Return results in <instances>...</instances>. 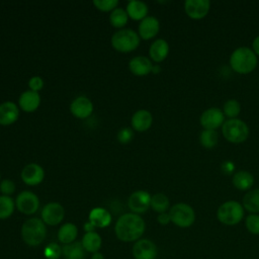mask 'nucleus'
Segmentation results:
<instances>
[{
  "instance_id": "nucleus-15",
  "label": "nucleus",
  "mask_w": 259,
  "mask_h": 259,
  "mask_svg": "<svg viewBox=\"0 0 259 259\" xmlns=\"http://www.w3.org/2000/svg\"><path fill=\"white\" fill-rule=\"evenodd\" d=\"M70 110L75 117L86 118L93 112V104L89 98L85 96H79L72 101Z\"/></svg>"
},
{
  "instance_id": "nucleus-14",
  "label": "nucleus",
  "mask_w": 259,
  "mask_h": 259,
  "mask_svg": "<svg viewBox=\"0 0 259 259\" xmlns=\"http://www.w3.org/2000/svg\"><path fill=\"white\" fill-rule=\"evenodd\" d=\"M22 181L29 186H34L39 184L45 178V171L41 166L35 163H30L26 165L21 171Z\"/></svg>"
},
{
  "instance_id": "nucleus-12",
  "label": "nucleus",
  "mask_w": 259,
  "mask_h": 259,
  "mask_svg": "<svg viewBox=\"0 0 259 259\" xmlns=\"http://www.w3.org/2000/svg\"><path fill=\"white\" fill-rule=\"evenodd\" d=\"M135 259H156L158 249L156 244L149 239L138 240L133 247Z\"/></svg>"
},
{
  "instance_id": "nucleus-44",
  "label": "nucleus",
  "mask_w": 259,
  "mask_h": 259,
  "mask_svg": "<svg viewBox=\"0 0 259 259\" xmlns=\"http://www.w3.org/2000/svg\"><path fill=\"white\" fill-rule=\"evenodd\" d=\"M160 72H161V67H160L159 65H153L151 73H153V74H159Z\"/></svg>"
},
{
  "instance_id": "nucleus-2",
  "label": "nucleus",
  "mask_w": 259,
  "mask_h": 259,
  "mask_svg": "<svg viewBox=\"0 0 259 259\" xmlns=\"http://www.w3.org/2000/svg\"><path fill=\"white\" fill-rule=\"evenodd\" d=\"M233 71L240 75L252 73L258 65V57L249 47H239L233 51L229 60Z\"/></svg>"
},
{
  "instance_id": "nucleus-25",
  "label": "nucleus",
  "mask_w": 259,
  "mask_h": 259,
  "mask_svg": "<svg viewBox=\"0 0 259 259\" xmlns=\"http://www.w3.org/2000/svg\"><path fill=\"white\" fill-rule=\"evenodd\" d=\"M126 13L130 18L133 20H143L147 17L148 14V6L146 3L142 1L133 0L127 3L126 6Z\"/></svg>"
},
{
  "instance_id": "nucleus-43",
  "label": "nucleus",
  "mask_w": 259,
  "mask_h": 259,
  "mask_svg": "<svg viewBox=\"0 0 259 259\" xmlns=\"http://www.w3.org/2000/svg\"><path fill=\"white\" fill-rule=\"evenodd\" d=\"M94 229H95V227H94L90 222H88V223H86V224L84 225V230L86 231V233L94 232Z\"/></svg>"
},
{
  "instance_id": "nucleus-17",
  "label": "nucleus",
  "mask_w": 259,
  "mask_h": 259,
  "mask_svg": "<svg viewBox=\"0 0 259 259\" xmlns=\"http://www.w3.org/2000/svg\"><path fill=\"white\" fill-rule=\"evenodd\" d=\"M19 116L18 106L11 101L0 104V124L9 125L14 123Z\"/></svg>"
},
{
  "instance_id": "nucleus-1",
  "label": "nucleus",
  "mask_w": 259,
  "mask_h": 259,
  "mask_svg": "<svg viewBox=\"0 0 259 259\" xmlns=\"http://www.w3.org/2000/svg\"><path fill=\"white\" fill-rule=\"evenodd\" d=\"M146 230L145 221L140 214L128 212L120 215L116 221L114 232L122 242H134L140 240Z\"/></svg>"
},
{
  "instance_id": "nucleus-19",
  "label": "nucleus",
  "mask_w": 259,
  "mask_h": 259,
  "mask_svg": "<svg viewBox=\"0 0 259 259\" xmlns=\"http://www.w3.org/2000/svg\"><path fill=\"white\" fill-rule=\"evenodd\" d=\"M153 123V116L150 111L140 109L132 116V127L137 132L148 131Z\"/></svg>"
},
{
  "instance_id": "nucleus-7",
  "label": "nucleus",
  "mask_w": 259,
  "mask_h": 259,
  "mask_svg": "<svg viewBox=\"0 0 259 259\" xmlns=\"http://www.w3.org/2000/svg\"><path fill=\"white\" fill-rule=\"evenodd\" d=\"M139 34L130 28L116 31L111 37V45L114 50L120 53H130L135 51L140 45Z\"/></svg>"
},
{
  "instance_id": "nucleus-35",
  "label": "nucleus",
  "mask_w": 259,
  "mask_h": 259,
  "mask_svg": "<svg viewBox=\"0 0 259 259\" xmlns=\"http://www.w3.org/2000/svg\"><path fill=\"white\" fill-rule=\"evenodd\" d=\"M93 4L98 10L108 12L116 8L118 1L117 0H94Z\"/></svg>"
},
{
  "instance_id": "nucleus-31",
  "label": "nucleus",
  "mask_w": 259,
  "mask_h": 259,
  "mask_svg": "<svg viewBox=\"0 0 259 259\" xmlns=\"http://www.w3.org/2000/svg\"><path fill=\"white\" fill-rule=\"evenodd\" d=\"M128 19V15L126 13V10L123 8H115L111 11L109 16V21L113 27L121 28L123 27Z\"/></svg>"
},
{
  "instance_id": "nucleus-20",
  "label": "nucleus",
  "mask_w": 259,
  "mask_h": 259,
  "mask_svg": "<svg viewBox=\"0 0 259 259\" xmlns=\"http://www.w3.org/2000/svg\"><path fill=\"white\" fill-rule=\"evenodd\" d=\"M169 50L170 49L168 42L164 38H158L151 44L149 49V56L154 62L160 63L167 58Z\"/></svg>"
},
{
  "instance_id": "nucleus-3",
  "label": "nucleus",
  "mask_w": 259,
  "mask_h": 259,
  "mask_svg": "<svg viewBox=\"0 0 259 259\" xmlns=\"http://www.w3.org/2000/svg\"><path fill=\"white\" fill-rule=\"evenodd\" d=\"M245 217V209L241 202L237 200H227L217 209L218 221L225 226L239 225Z\"/></svg>"
},
{
  "instance_id": "nucleus-40",
  "label": "nucleus",
  "mask_w": 259,
  "mask_h": 259,
  "mask_svg": "<svg viewBox=\"0 0 259 259\" xmlns=\"http://www.w3.org/2000/svg\"><path fill=\"white\" fill-rule=\"evenodd\" d=\"M221 170H222V172L224 174H227V175L232 174L235 171V164L232 161H230V160L224 161L222 163V165H221Z\"/></svg>"
},
{
  "instance_id": "nucleus-28",
  "label": "nucleus",
  "mask_w": 259,
  "mask_h": 259,
  "mask_svg": "<svg viewBox=\"0 0 259 259\" xmlns=\"http://www.w3.org/2000/svg\"><path fill=\"white\" fill-rule=\"evenodd\" d=\"M81 242H73L62 248L65 259H84L85 253Z\"/></svg>"
},
{
  "instance_id": "nucleus-6",
  "label": "nucleus",
  "mask_w": 259,
  "mask_h": 259,
  "mask_svg": "<svg viewBox=\"0 0 259 259\" xmlns=\"http://www.w3.org/2000/svg\"><path fill=\"white\" fill-rule=\"evenodd\" d=\"M171 223L181 229L191 227L196 220L194 208L185 202H178L173 204L169 209Z\"/></svg>"
},
{
  "instance_id": "nucleus-18",
  "label": "nucleus",
  "mask_w": 259,
  "mask_h": 259,
  "mask_svg": "<svg viewBox=\"0 0 259 259\" xmlns=\"http://www.w3.org/2000/svg\"><path fill=\"white\" fill-rule=\"evenodd\" d=\"M153 64L151 60L145 56H137L128 63L130 71L136 76H146L151 73Z\"/></svg>"
},
{
  "instance_id": "nucleus-11",
  "label": "nucleus",
  "mask_w": 259,
  "mask_h": 259,
  "mask_svg": "<svg viewBox=\"0 0 259 259\" xmlns=\"http://www.w3.org/2000/svg\"><path fill=\"white\" fill-rule=\"evenodd\" d=\"M151 195L146 190H137L128 198V207L134 213H144L151 207Z\"/></svg>"
},
{
  "instance_id": "nucleus-8",
  "label": "nucleus",
  "mask_w": 259,
  "mask_h": 259,
  "mask_svg": "<svg viewBox=\"0 0 259 259\" xmlns=\"http://www.w3.org/2000/svg\"><path fill=\"white\" fill-rule=\"evenodd\" d=\"M226 121V116L222 109L218 107H210L205 109L199 116V123L203 130L217 131L222 127Z\"/></svg>"
},
{
  "instance_id": "nucleus-24",
  "label": "nucleus",
  "mask_w": 259,
  "mask_h": 259,
  "mask_svg": "<svg viewBox=\"0 0 259 259\" xmlns=\"http://www.w3.org/2000/svg\"><path fill=\"white\" fill-rule=\"evenodd\" d=\"M242 205L250 213H259V188L247 191L243 196Z\"/></svg>"
},
{
  "instance_id": "nucleus-46",
  "label": "nucleus",
  "mask_w": 259,
  "mask_h": 259,
  "mask_svg": "<svg viewBox=\"0 0 259 259\" xmlns=\"http://www.w3.org/2000/svg\"><path fill=\"white\" fill-rule=\"evenodd\" d=\"M0 177H1V174H0Z\"/></svg>"
},
{
  "instance_id": "nucleus-32",
  "label": "nucleus",
  "mask_w": 259,
  "mask_h": 259,
  "mask_svg": "<svg viewBox=\"0 0 259 259\" xmlns=\"http://www.w3.org/2000/svg\"><path fill=\"white\" fill-rule=\"evenodd\" d=\"M15 202L10 196L0 195V220L8 219L14 211Z\"/></svg>"
},
{
  "instance_id": "nucleus-39",
  "label": "nucleus",
  "mask_w": 259,
  "mask_h": 259,
  "mask_svg": "<svg viewBox=\"0 0 259 259\" xmlns=\"http://www.w3.org/2000/svg\"><path fill=\"white\" fill-rule=\"evenodd\" d=\"M28 86H29L31 91L37 92L40 89H42V87H44V80L40 77H38V76H34V77L29 79Z\"/></svg>"
},
{
  "instance_id": "nucleus-9",
  "label": "nucleus",
  "mask_w": 259,
  "mask_h": 259,
  "mask_svg": "<svg viewBox=\"0 0 259 259\" xmlns=\"http://www.w3.org/2000/svg\"><path fill=\"white\" fill-rule=\"evenodd\" d=\"M15 205L20 212L24 214H32L38 209L39 199L33 192L24 190L17 195Z\"/></svg>"
},
{
  "instance_id": "nucleus-5",
  "label": "nucleus",
  "mask_w": 259,
  "mask_h": 259,
  "mask_svg": "<svg viewBox=\"0 0 259 259\" xmlns=\"http://www.w3.org/2000/svg\"><path fill=\"white\" fill-rule=\"evenodd\" d=\"M223 137L232 144H241L249 137L247 123L240 118L227 119L222 126Z\"/></svg>"
},
{
  "instance_id": "nucleus-26",
  "label": "nucleus",
  "mask_w": 259,
  "mask_h": 259,
  "mask_svg": "<svg viewBox=\"0 0 259 259\" xmlns=\"http://www.w3.org/2000/svg\"><path fill=\"white\" fill-rule=\"evenodd\" d=\"M77 235H78L77 227L72 223H66L59 229L58 239L61 243L68 245L75 242Z\"/></svg>"
},
{
  "instance_id": "nucleus-36",
  "label": "nucleus",
  "mask_w": 259,
  "mask_h": 259,
  "mask_svg": "<svg viewBox=\"0 0 259 259\" xmlns=\"http://www.w3.org/2000/svg\"><path fill=\"white\" fill-rule=\"evenodd\" d=\"M62 253L61 247L57 243H51L47 245L44 250V255L48 259H59Z\"/></svg>"
},
{
  "instance_id": "nucleus-33",
  "label": "nucleus",
  "mask_w": 259,
  "mask_h": 259,
  "mask_svg": "<svg viewBox=\"0 0 259 259\" xmlns=\"http://www.w3.org/2000/svg\"><path fill=\"white\" fill-rule=\"evenodd\" d=\"M223 112L228 119L231 118H238L240 112H241V104L236 99H229L224 103L223 106Z\"/></svg>"
},
{
  "instance_id": "nucleus-23",
  "label": "nucleus",
  "mask_w": 259,
  "mask_h": 259,
  "mask_svg": "<svg viewBox=\"0 0 259 259\" xmlns=\"http://www.w3.org/2000/svg\"><path fill=\"white\" fill-rule=\"evenodd\" d=\"M89 222L95 228H105L111 223V214L103 207H95L89 212Z\"/></svg>"
},
{
  "instance_id": "nucleus-22",
  "label": "nucleus",
  "mask_w": 259,
  "mask_h": 259,
  "mask_svg": "<svg viewBox=\"0 0 259 259\" xmlns=\"http://www.w3.org/2000/svg\"><path fill=\"white\" fill-rule=\"evenodd\" d=\"M232 183L241 191H249L254 184V176L246 170H239L233 174Z\"/></svg>"
},
{
  "instance_id": "nucleus-4",
  "label": "nucleus",
  "mask_w": 259,
  "mask_h": 259,
  "mask_svg": "<svg viewBox=\"0 0 259 259\" xmlns=\"http://www.w3.org/2000/svg\"><path fill=\"white\" fill-rule=\"evenodd\" d=\"M47 235L46 225L42 220L31 218L25 221L21 227V236L28 246L40 245Z\"/></svg>"
},
{
  "instance_id": "nucleus-27",
  "label": "nucleus",
  "mask_w": 259,
  "mask_h": 259,
  "mask_svg": "<svg viewBox=\"0 0 259 259\" xmlns=\"http://www.w3.org/2000/svg\"><path fill=\"white\" fill-rule=\"evenodd\" d=\"M81 244L85 251L90 253H96L101 247L102 240L96 232H89L83 236Z\"/></svg>"
},
{
  "instance_id": "nucleus-34",
  "label": "nucleus",
  "mask_w": 259,
  "mask_h": 259,
  "mask_svg": "<svg viewBox=\"0 0 259 259\" xmlns=\"http://www.w3.org/2000/svg\"><path fill=\"white\" fill-rule=\"evenodd\" d=\"M245 227L250 234L258 236L259 235V213H249L245 218Z\"/></svg>"
},
{
  "instance_id": "nucleus-42",
  "label": "nucleus",
  "mask_w": 259,
  "mask_h": 259,
  "mask_svg": "<svg viewBox=\"0 0 259 259\" xmlns=\"http://www.w3.org/2000/svg\"><path fill=\"white\" fill-rule=\"evenodd\" d=\"M252 50L257 57H259V35H257L252 42Z\"/></svg>"
},
{
  "instance_id": "nucleus-21",
  "label": "nucleus",
  "mask_w": 259,
  "mask_h": 259,
  "mask_svg": "<svg viewBox=\"0 0 259 259\" xmlns=\"http://www.w3.org/2000/svg\"><path fill=\"white\" fill-rule=\"evenodd\" d=\"M39 103H40V96L38 92H34L31 90H27L23 92L19 96V100H18L19 107L26 112L34 111L39 106Z\"/></svg>"
},
{
  "instance_id": "nucleus-37",
  "label": "nucleus",
  "mask_w": 259,
  "mask_h": 259,
  "mask_svg": "<svg viewBox=\"0 0 259 259\" xmlns=\"http://www.w3.org/2000/svg\"><path fill=\"white\" fill-rule=\"evenodd\" d=\"M133 137H134V132H133V130L131 127H122L117 133V140L121 144L130 143L132 141Z\"/></svg>"
},
{
  "instance_id": "nucleus-45",
  "label": "nucleus",
  "mask_w": 259,
  "mask_h": 259,
  "mask_svg": "<svg viewBox=\"0 0 259 259\" xmlns=\"http://www.w3.org/2000/svg\"><path fill=\"white\" fill-rule=\"evenodd\" d=\"M91 259H104V257H103V255L101 253L96 252V253H93Z\"/></svg>"
},
{
  "instance_id": "nucleus-38",
  "label": "nucleus",
  "mask_w": 259,
  "mask_h": 259,
  "mask_svg": "<svg viewBox=\"0 0 259 259\" xmlns=\"http://www.w3.org/2000/svg\"><path fill=\"white\" fill-rule=\"evenodd\" d=\"M0 191L2 192L3 195L9 196L10 194H12L15 191V184H14V182L9 180V179L2 180V182L0 184Z\"/></svg>"
},
{
  "instance_id": "nucleus-16",
  "label": "nucleus",
  "mask_w": 259,
  "mask_h": 259,
  "mask_svg": "<svg viewBox=\"0 0 259 259\" xmlns=\"http://www.w3.org/2000/svg\"><path fill=\"white\" fill-rule=\"evenodd\" d=\"M160 29V22L154 16H147L139 24V36L145 40L155 37Z\"/></svg>"
},
{
  "instance_id": "nucleus-29",
  "label": "nucleus",
  "mask_w": 259,
  "mask_h": 259,
  "mask_svg": "<svg viewBox=\"0 0 259 259\" xmlns=\"http://www.w3.org/2000/svg\"><path fill=\"white\" fill-rule=\"evenodd\" d=\"M151 207L158 213L167 212L170 208V200L164 193H156L151 197Z\"/></svg>"
},
{
  "instance_id": "nucleus-13",
  "label": "nucleus",
  "mask_w": 259,
  "mask_h": 259,
  "mask_svg": "<svg viewBox=\"0 0 259 259\" xmlns=\"http://www.w3.org/2000/svg\"><path fill=\"white\" fill-rule=\"evenodd\" d=\"M65 215L64 207L58 202L47 203L41 210V220L45 224L50 226L59 225Z\"/></svg>"
},
{
  "instance_id": "nucleus-10",
  "label": "nucleus",
  "mask_w": 259,
  "mask_h": 259,
  "mask_svg": "<svg viewBox=\"0 0 259 259\" xmlns=\"http://www.w3.org/2000/svg\"><path fill=\"white\" fill-rule=\"evenodd\" d=\"M210 10L208 0H186L184 2V11L186 15L193 20L204 18Z\"/></svg>"
},
{
  "instance_id": "nucleus-41",
  "label": "nucleus",
  "mask_w": 259,
  "mask_h": 259,
  "mask_svg": "<svg viewBox=\"0 0 259 259\" xmlns=\"http://www.w3.org/2000/svg\"><path fill=\"white\" fill-rule=\"evenodd\" d=\"M157 221L160 225L162 226H166L168 225L169 223H171V219H170V215H169V212H162V213H159L158 217H157Z\"/></svg>"
},
{
  "instance_id": "nucleus-30",
  "label": "nucleus",
  "mask_w": 259,
  "mask_h": 259,
  "mask_svg": "<svg viewBox=\"0 0 259 259\" xmlns=\"http://www.w3.org/2000/svg\"><path fill=\"white\" fill-rule=\"evenodd\" d=\"M199 143L205 149H212L219 143V134L213 130H202L199 134Z\"/></svg>"
}]
</instances>
